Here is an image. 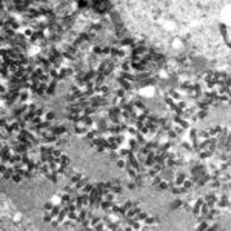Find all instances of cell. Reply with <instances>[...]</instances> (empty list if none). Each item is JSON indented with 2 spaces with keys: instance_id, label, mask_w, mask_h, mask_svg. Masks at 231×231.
<instances>
[{
  "instance_id": "cell-1",
  "label": "cell",
  "mask_w": 231,
  "mask_h": 231,
  "mask_svg": "<svg viewBox=\"0 0 231 231\" xmlns=\"http://www.w3.org/2000/svg\"><path fill=\"white\" fill-rule=\"evenodd\" d=\"M137 94L140 97H153L156 94V86L154 85H142L137 90Z\"/></svg>"
},
{
  "instance_id": "cell-10",
  "label": "cell",
  "mask_w": 231,
  "mask_h": 231,
  "mask_svg": "<svg viewBox=\"0 0 231 231\" xmlns=\"http://www.w3.org/2000/svg\"><path fill=\"white\" fill-rule=\"evenodd\" d=\"M185 179H187L185 174H177L174 179V187H182V183L185 182Z\"/></svg>"
},
{
  "instance_id": "cell-23",
  "label": "cell",
  "mask_w": 231,
  "mask_h": 231,
  "mask_svg": "<svg viewBox=\"0 0 231 231\" xmlns=\"http://www.w3.org/2000/svg\"><path fill=\"white\" fill-rule=\"evenodd\" d=\"M68 219H70L71 222H77L79 220V213L77 211H70L68 213Z\"/></svg>"
},
{
  "instance_id": "cell-33",
  "label": "cell",
  "mask_w": 231,
  "mask_h": 231,
  "mask_svg": "<svg viewBox=\"0 0 231 231\" xmlns=\"http://www.w3.org/2000/svg\"><path fill=\"white\" fill-rule=\"evenodd\" d=\"M126 187H128V189H134V188H137V185H136V183H133V182H130Z\"/></svg>"
},
{
  "instance_id": "cell-5",
  "label": "cell",
  "mask_w": 231,
  "mask_h": 231,
  "mask_svg": "<svg viewBox=\"0 0 231 231\" xmlns=\"http://www.w3.org/2000/svg\"><path fill=\"white\" fill-rule=\"evenodd\" d=\"M169 74L164 66H159V70H157V79H162V80H166V79H169Z\"/></svg>"
},
{
  "instance_id": "cell-22",
  "label": "cell",
  "mask_w": 231,
  "mask_h": 231,
  "mask_svg": "<svg viewBox=\"0 0 231 231\" xmlns=\"http://www.w3.org/2000/svg\"><path fill=\"white\" fill-rule=\"evenodd\" d=\"M22 219H23L22 213H14V214H12V223H20Z\"/></svg>"
},
{
  "instance_id": "cell-26",
  "label": "cell",
  "mask_w": 231,
  "mask_h": 231,
  "mask_svg": "<svg viewBox=\"0 0 231 231\" xmlns=\"http://www.w3.org/2000/svg\"><path fill=\"white\" fill-rule=\"evenodd\" d=\"M183 207V200H174L173 203H171V209H179V208H182Z\"/></svg>"
},
{
  "instance_id": "cell-19",
  "label": "cell",
  "mask_w": 231,
  "mask_h": 231,
  "mask_svg": "<svg viewBox=\"0 0 231 231\" xmlns=\"http://www.w3.org/2000/svg\"><path fill=\"white\" fill-rule=\"evenodd\" d=\"M165 103H166V106H168V108H171L173 111L176 110V102H174L171 97H169V96H166V97H165Z\"/></svg>"
},
{
  "instance_id": "cell-20",
  "label": "cell",
  "mask_w": 231,
  "mask_h": 231,
  "mask_svg": "<svg viewBox=\"0 0 231 231\" xmlns=\"http://www.w3.org/2000/svg\"><path fill=\"white\" fill-rule=\"evenodd\" d=\"M51 202L54 205H62V194H54L51 197Z\"/></svg>"
},
{
  "instance_id": "cell-15",
  "label": "cell",
  "mask_w": 231,
  "mask_h": 231,
  "mask_svg": "<svg viewBox=\"0 0 231 231\" xmlns=\"http://www.w3.org/2000/svg\"><path fill=\"white\" fill-rule=\"evenodd\" d=\"M169 97H171L174 102H177V100H180V97H182V93H179L177 90H171V91H169Z\"/></svg>"
},
{
  "instance_id": "cell-30",
  "label": "cell",
  "mask_w": 231,
  "mask_h": 231,
  "mask_svg": "<svg viewBox=\"0 0 231 231\" xmlns=\"http://www.w3.org/2000/svg\"><path fill=\"white\" fill-rule=\"evenodd\" d=\"M100 222H102V217H94V216H93V217H91V228L96 227L97 223H100Z\"/></svg>"
},
{
  "instance_id": "cell-11",
  "label": "cell",
  "mask_w": 231,
  "mask_h": 231,
  "mask_svg": "<svg viewBox=\"0 0 231 231\" xmlns=\"http://www.w3.org/2000/svg\"><path fill=\"white\" fill-rule=\"evenodd\" d=\"M164 26L168 29V31H173L174 28H176V22L173 19H165V23H164Z\"/></svg>"
},
{
  "instance_id": "cell-25",
  "label": "cell",
  "mask_w": 231,
  "mask_h": 231,
  "mask_svg": "<svg viewBox=\"0 0 231 231\" xmlns=\"http://www.w3.org/2000/svg\"><path fill=\"white\" fill-rule=\"evenodd\" d=\"M110 191H111L113 194H120V193H122V187L119 185V183H116V185H113V187L110 188Z\"/></svg>"
},
{
  "instance_id": "cell-16",
  "label": "cell",
  "mask_w": 231,
  "mask_h": 231,
  "mask_svg": "<svg viewBox=\"0 0 231 231\" xmlns=\"http://www.w3.org/2000/svg\"><path fill=\"white\" fill-rule=\"evenodd\" d=\"M88 128H82V126H74V133H76L77 136H86L88 134Z\"/></svg>"
},
{
  "instance_id": "cell-21",
  "label": "cell",
  "mask_w": 231,
  "mask_h": 231,
  "mask_svg": "<svg viewBox=\"0 0 231 231\" xmlns=\"http://www.w3.org/2000/svg\"><path fill=\"white\" fill-rule=\"evenodd\" d=\"M213 151H200V154H199V157L202 159V160H205V159H209V157H213Z\"/></svg>"
},
{
  "instance_id": "cell-31",
  "label": "cell",
  "mask_w": 231,
  "mask_h": 231,
  "mask_svg": "<svg viewBox=\"0 0 231 231\" xmlns=\"http://www.w3.org/2000/svg\"><path fill=\"white\" fill-rule=\"evenodd\" d=\"M52 208H54V203H52L51 200L45 203V211H46V213H51V209H52Z\"/></svg>"
},
{
  "instance_id": "cell-29",
  "label": "cell",
  "mask_w": 231,
  "mask_h": 231,
  "mask_svg": "<svg viewBox=\"0 0 231 231\" xmlns=\"http://www.w3.org/2000/svg\"><path fill=\"white\" fill-rule=\"evenodd\" d=\"M169 187H171V185H169L166 180H162L159 183V189H162V191H164V189H169Z\"/></svg>"
},
{
  "instance_id": "cell-14",
  "label": "cell",
  "mask_w": 231,
  "mask_h": 231,
  "mask_svg": "<svg viewBox=\"0 0 231 231\" xmlns=\"http://www.w3.org/2000/svg\"><path fill=\"white\" fill-rule=\"evenodd\" d=\"M143 223H145V225H159V219H157V217H149L148 216L146 219L143 220Z\"/></svg>"
},
{
  "instance_id": "cell-18",
  "label": "cell",
  "mask_w": 231,
  "mask_h": 231,
  "mask_svg": "<svg viewBox=\"0 0 231 231\" xmlns=\"http://www.w3.org/2000/svg\"><path fill=\"white\" fill-rule=\"evenodd\" d=\"M182 187L185 188L187 191H188V189H193V188H194V182H193L191 179H185V182L182 183Z\"/></svg>"
},
{
  "instance_id": "cell-3",
  "label": "cell",
  "mask_w": 231,
  "mask_h": 231,
  "mask_svg": "<svg viewBox=\"0 0 231 231\" xmlns=\"http://www.w3.org/2000/svg\"><path fill=\"white\" fill-rule=\"evenodd\" d=\"M117 82L122 85V88H123L125 91H134V90H133V85H131V82H128V80L122 79V77H117Z\"/></svg>"
},
{
  "instance_id": "cell-2",
  "label": "cell",
  "mask_w": 231,
  "mask_h": 231,
  "mask_svg": "<svg viewBox=\"0 0 231 231\" xmlns=\"http://www.w3.org/2000/svg\"><path fill=\"white\" fill-rule=\"evenodd\" d=\"M183 46H185V43H183V40L180 37H173L171 39V48L173 50H182Z\"/></svg>"
},
{
  "instance_id": "cell-13",
  "label": "cell",
  "mask_w": 231,
  "mask_h": 231,
  "mask_svg": "<svg viewBox=\"0 0 231 231\" xmlns=\"http://www.w3.org/2000/svg\"><path fill=\"white\" fill-rule=\"evenodd\" d=\"M56 86H57V80H52V82L48 85V90H46V94H48V96H52V94L56 93Z\"/></svg>"
},
{
  "instance_id": "cell-12",
  "label": "cell",
  "mask_w": 231,
  "mask_h": 231,
  "mask_svg": "<svg viewBox=\"0 0 231 231\" xmlns=\"http://www.w3.org/2000/svg\"><path fill=\"white\" fill-rule=\"evenodd\" d=\"M54 119H56V113H54V111H45V114H43V120L45 122H52Z\"/></svg>"
},
{
  "instance_id": "cell-17",
  "label": "cell",
  "mask_w": 231,
  "mask_h": 231,
  "mask_svg": "<svg viewBox=\"0 0 231 231\" xmlns=\"http://www.w3.org/2000/svg\"><path fill=\"white\" fill-rule=\"evenodd\" d=\"M171 193H173L174 196H180V194H183V193H187V189L183 188V187H173Z\"/></svg>"
},
{
  "instance_id": "cell-7",
  "label": "cell",
  "mask_w": 231,
  "mask_h": 231,
  "mask_svg": "<svg viewBox=\"0 0 231 231\" xmlns=\"http://www.w3.org/2000/svg\"><path fill=\"white\" fill-rule=\"evenodd\" d=\"M208 131V136L211 139H216V136L219 134V133H222L223 130H222V126H214V128H209V130H207Z\"/></svg>"
},
{
  "instance_id": "cell-8",
  "label": "cell",
  "mask_w": 231,
  "mask_h": 231,
  "mask_svg": "<svg viewBox=\"0 0 231 231\" xmlns=\"http://www.w3.org/2000/svg\"><path fill=\"white\" fill-rule=\"evenodd\" d=\"M83 177H85V176H83L82 173H72V174H71V185L76 187V183H77V182H80Z\"/></svg>"
},
{
  "instance_id": "cell-9",
  "label": "cell",
  "mask_w": 231,
  "mask_h": 231,
  "mask_svg": "<svg viewBox=\"0 0 231 231\" xmlns=\"http://www.w3.org/2000/svg\"><path fill=\"white\" fill-rule=\"evenodd\" d=\"M154 159H156V151H151L149 154H146V160H145V165L149 168L154 165Z\"/></svg>"
},
{
  "instance_id": "cell-27",
  "label": "cell",
  "mask_w": 231,
  "mask_h": 231,
  "mask_svg": "<svg viewBox=\"0 0 231 231\" xmlns=\"http://www.w3.org/2000/svg\"><path fill=\"white\" fill-rule=\"evenodd\" d=\"M86 183H88V179H86V177H83L80 182H77V183H76V189H82V188L86 185Z\"/></svg>"
},
{
  "instance_id": "cell-24",
  "label": "cell",
  "mask_w": 231,
  "mask_h": 231,
  "mask_svg": "<svg viewBox=\"0 0 231 231\" xmlns=\"http://www.w3.org/2000/svg\"><path fill=\"white\" fill-rule=\"evenodd\" d=\"M94 188H96V185H93V183H90V182H88V183H86V185H85L82 189H83V193H85V194H90V193L93 191Z\"/></svg>"
},
{
  "instance_id": "cell-6",
  "label": "cell",
  "mask_w": 231,
  "mask_h": 231,
  "mask_svg": "<svg viewBox=\"0 0 231 231\" xmlns=\"http://www.w3.org/2000/svg\"><path fill=\"white\" fill-rule=\"evenodd\" d=\"M116 165H117V168H120V169H125L126 166H130L126 157H119L117 160H116Z\"/></svg>"
},
{
  "instance_id": "cell-4",
  "label": "cell",
  "mask_w": 231,
  "mask_h": 231,
  "mask_svg": "<svg viewBox=\"0 0 231 231\" xmlns=\"http://www.w3.org/2000/svg\"><path fill=\"white\" fill-rule=\"evenodd\" d=\"M52 130V134L54 136H63V134H66V126H63V125H59V126H52L51 128Z\"/></svg>"
},
{
  "instance_id": "cell-32",
  "label": "cell",
  "mask_w": 231,
  "mask_h": 231,
  "mask_svg": "<svg viewBox=\"0 0 231 231\" xmlns=\"http://www.w3.org/2000/svg\"><path fill=\"white\" fill-rule=\"evenodd\" d=\"M207 116H208V110H200L197 113V119H205Z\"/></svg>"
},
{
  "instance_id": "cell-28",
  "label": "cell",
  "mask_w": 231,
  "mask_h": 231,
  "mask_svg": "<svg viewBox=\"0 0 231 231\" xmlns=\"http://www.w3.org/2000/svg\"><path fill=\"white\" fill-rule=\"evenodd\" d=\"M22 179H23V176H22V174L14 173V174H12V179H11V180H12V182H16V183H20V182H22Z\"/></svg>"
}]
</instances>
